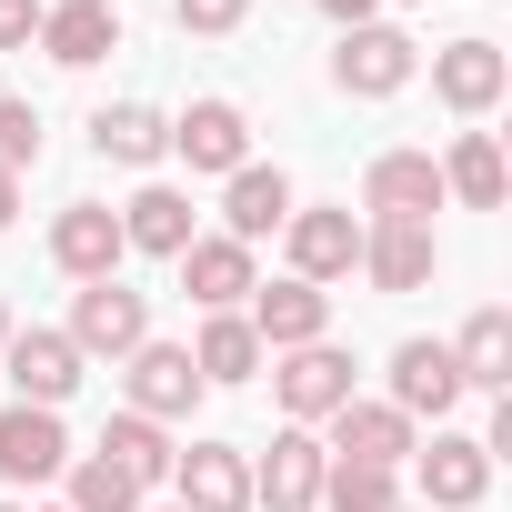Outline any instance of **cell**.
<instances>
[{"instance_id": "7402d4cb", "label": "cell", "mask_w": 512, "mask_h": 512, "mask_svg": "<svg viewBox=\"0 0 512 512\" xmlns=\"http://www.w3.org/2000/svg\"><path fill=\"white\" fill-rule=\"evenodd\" d=\"M251 282H262V272H251V251H241V241H221V231H201V241L181 251V292H191L201 312H241V302H251Z\"/></svg>"}, {"instance_id": "3957f363", "label": "cell", "mask_w": 512, "mask_h": 512, "mask_svg": "<svg viewBox=\"0 0 512 512\" xmlns=\"http://www.w3.org/2000/svg\"><path fill=\"white\" fill-rule=\"evenodd\" d=\"M71 352L81 362H131L141 342H151V302L131 292V282H81V302H71Z\"/></svg>"}, {"instance_id": "7a4b0ae2", "label": "cell", "mask_w": 512, "mask_h": 512, "mask_svg": "<svg viewBox=\"0 0 512 512\" xmlns=\"http://www.w3.org/2000/svg\"><path fill=\"white\" fill-rule=\"evenodd\" d=\"M412 71H422V51H412V31H392V21H362V31H342V51H332V91H342V101H392V91H412Z\"/></svg>"}, {"instance_id": "4316f807", "label": "cell", "mask_w": 512, "mask_h": 512, "mask_svg": "<svg viewBox=\"0 0 512 512\" xmlns=\"http://www.w3.org/2000/svg\"><path fill=\"white\" fill-rule=\"evenodd\" d=\"M181 352H191V372H201V382H251V372L272 362L262 342H251V322H241V312H201V342H181Z\"/></svg>"}, {"instance_id": "d4e9b609", "label": "cell", "mask_w": 512, "mask_h": 512, "mask_svg": "<svg viewBox=\"0 0 512 512\" xmlns=\"http://www.w3.org/2000/svg\"><path fill=\"white\" fill-rule=\"evenodd\" d=\"M101 462H111L121 482H141V502H151V492L171 482V462H181V442H171L161 422H141V412H121V422L101 432Z\"/></svg>"}, {"instance_id": "52a82bcc", "label": "cell", "mask_w": 512, "mask_h": 512, "mask_svg": "<svg viewBox=\"0 0 512 512\" xmlns=\"http://www.w3.org/2000/svg\"><path fill=\"white\" fill-rule=\"evenodd\" d=\"M0 362H11V402H41V412H61L71 392H81V352H71V332H11L0 342Z\"/></svg>"}, {"instance_id": "8fae6325", "label": "cell", "mask_w": 512, "mask_h": 512, "mask_svg": "<svg viewBox=\"0 0 512 512\" xmlns=\"http://www.w3.org/2000/svg\"><path fill=\"white\" fill-rule=\"evenodd\" d=\"M51 262L71 272V282H121V211L111 201H71L61 221H51Z\"/></svg>"}, {"instance_id": "f546056e", "label": "cell", "mask_w": 512, "mask_h": 512, "mask_svg": "<svg viewBox=\"0 0 512 512\" xmlns=\"http://www.w3.org/2000/svg\"><path fill=\"white\" fill-rule=\"evenodd\" d=\"M31 161H41V111H31V101H11V91H0V171L21 181Z\"/></svg>"}, {"instance_id": "e575fe53", "label": "cell", "mask_w": 512, "mask_h": 512, "mask_svg": "<svg viewBox=\"0 0 512 512\" xmlns=\"http://www.w3.org/2000/svg\"><path fill=\"white\" fill-rule=\"evenodd\" d=\"M11 332H21V322H11V302H0V342H11Z\"/></svg>"}, {"instance_id": "83f0119b", "label": "cell", "mask_w": 512, "mask_h": 512, "mask_svg": "<svg viewBox=\"0 0 512 512\" xmlns=\"http://www.w3.org/2000/svg\"><path fill=\"white\" fill-rule=\"evenodd\" d=\"M312 512H402V472H382V462H322V502Z\"/></svg>"}, {"instance_id": "e0dca14e", "label": "cell", "mask_w": 512, "mask_h": 512, "mask_svg": "<svg viewBox=\"0 0 512 512\" xmlns=\"http://www.w3.org/2000/svg\"><path fill=\"white\" fill-rule=\"evenodd\" d=\"M0 472H11L21 492H31V482H61V472H71L61 412H41V402H11V412H0Z\"/></svg>"}, {"instance_id": "d6a6232c", "label": "cell", "mask_w": 512, "mask_h": 512, "mask_svg": "<svg viewBox=\"0 0 512 512\" xmlns=\"http://www.w3.org/2000/svg\"><path fill=\"white\" fill-rule=\"evenodd\" d=\"M322 21L332 31H362V21H382V0H322Z\"/></svg>"}, {"instance_id": "44dd1931", "label": "cell", "mask_w": 512, "mask_h": 512, "mask_svg": "<svg viewBox=\"0 0 512 512\" xmlns=\"http://www.w3.org/2000/svg\"><path fill=\"white\" fill-rule=\"evenodd\" d=\"M41 51L61 71H91V61L121 51V11H111V0H51V11H41Z\"/></svg>"}, {"instance_id": "4dcf8cb0", "label": "cell", "mask_w": 512, "mask_h": 512, "mask_svg": "<svg viewBox=\"0 0 512 512\" xmlns=\"http://www.w3.org/2000/svg\"><path fill=\"white\" fill-rule=\"evenodd\" d=\"M171 21H181L191 41H231V31L251 21V0H171Z\"/></svg>"}, {"instance_id": "277c9868", "label": "cell", "mask_w": 512, "mask_h": 512, "mask_svg": "<svg viewBox=\"0 0 512 512\" xmlns=\"http://www.w3.org/2000/svg\"><path fill=\"white\" fill-rule=\"evenodd\" d=\"M272 392L302 432H322L342 402H352V352L342 342H302V352H272Z\"/></svg>"}, {"instance_id": "8d00e7d4", "label": "cell", "mask_w": 512, "mask_h": 512, "mask_svg": "<svg viewBox=\"0 0 512 512\" xmlns=\"http://www.w3.org/2000/svg\"><path fill=\"white\" fill-rule=\"evenodd\" d=\"M0 512H31V502H0Z\"/></svg>"}, {"instance_id": "5b68a950", "label": "cell", "mask_w": 512, "mask_h": 512, "mask_svg": "<svg viewBox=\"0 0 512 512\" xmlns=\"http://www.w3.org/2000/svg\"><path fill=\"white\" fill-rule=\"evenodd\" d=\"M241 322H251V342L262 352H302V342H332V292H312V282H251V302H241Z\"/></svg>"}, {"instance_id": "d590c367", "label": "cell", "mask_w": 512, "mask_h": 512, "mask_svg": "<svg viewBox=\"0 0 512 512\" xmlns=\"http://www.w3.org/2000/svg\"><path fill=\"white\" fill-rule=\"evenodd\" d=\"M141 512H181V502H141Z\"/></svg>"}, {"instance_id": "1f68e13d", "label": "cell", "mask_w": 512, "mask_h": 512, "mask_svg": "<svg viewBox=\"0 0 512 512\" xmlns=\"http://www.w3.org/2000/svg\"><path fill=\"white\" fill-rule=\"evenodd\" d=\"M41 11H51V0H0V51H31L41 41Z\"/></svg>"}, {"instance_id": "ac0fdd59", "label": "cell", "mask_w": 512, "mask_h": 512, "mask_svg": "<svg viewBox=\"0 0 512 512\" xmlns=\"http://www.w3.org/2000/svg\"><path fill=\"white\" fill-rule=\"evenodd\" d=\"M201 392H211V382L191 372V352H181V342H141V352H131V412H141V422H161V432H171Z\"/></svg>"}, {"instance_id": "8992f818", "label": "cell", "mask_w": 512, "mask_h": 512, "mask_svg": "<svg viewBox=\"0 0 512 512\" xmlns=\"http://www.w3.org/2000/svg\"><path fill=\"white\" fill-rule=\"evenodd\" d=\"M322 462H332L322 432H302V422L272 432V452L251 462V512H312L322 502Z\"/></svg>"}, {"instance_id": "d6986e66", "label": "cell", "mask_w": 512, "mask_h": 512, "mask_svg": "<svg viewBox=\"0 0 512 512\" xmlns=\"http://www.w3.org/2000/svg\"><path fill=\"white\" fill-rule=\"evenodd\" d=\"M171 151H181L191 171H221V181H231V171L251 161V121H241V101H191V111L171 121Z\"/></svg>"}, {"instance_id": "2e32d148", "label": "cell", "mask_w": 512, "mask_h": 512, "mask_svg": "<svg viewBox=\"0 0 512 512\" xmlns=\"http://www.w3.org/2000/svg\"><path fill=\"white\" fill-rule=\"evenodd\" d=\"M282 221H292V181H282L272 161H241V171L221 181V241L262 251V241H272Z\"/></svg>"}, {"instance_id": "f1b7e54d", "label": "cell", "mask_w": 512, "mask_h": 512, "mask_svg": "<svg viewBox=\"0 0 512 512\" xmlns=\"http://www.w3.org/2000/svg\"><path fill=\"white\" fill-rule=\"evenodd\" d=\"M61 482H71V502H61V512H141V482H121L101 452H71V472H61Z\"/></svg>"}, {"instance_id": "7c38bea8", "label": "cell", "mask_w": 512, "mask_h": 512, "mask_svg": "<svg viewBox=\"0 0 512 512\" xmlns=\"http://www.w3.org/2000/svg\"><path fill=\"white\" fill-rule=\"evenodd\" d=\"M432 272H442L432 221H362V282L372 292H422Z\"/></svg>"}, {"instance_id": "30bf717a", "label": "cell", "mask_w": 512, "mask_h": 512, "mask_svg": "<svg viewBox=\"0 0 512 512\" xmlns=\"http://www.w3.org/2000/svg\"><path fill=\"white\" fill-rule=\"evenodd\" d=\"M171 502L181 512H251V452L241 442H191L171 462Z\"/></svg>"}, {"instance_id": "5bb4252c", "label": "cell", "mask_w": 512, "mask_h": 512, "mask_svg": "<svg viewBox=\"0 0 512 512\" xmlns=\"http://www.w3.org/2000/svg\"><path fill=\"white\" fill-rule=\"evenodd\" d=\"M362 211L372 221H432L442 211V161L432 151H382L362 171Z\"/></svg>"}, {"instance_id": "603a6c76", "label": "cell", "mask_w": 512, "mask_h": 512, "mask_svg": "<svg viewBox=\"0 0 512 512\" xmlns=\"http://www.w3.org/2000/svg\"><path fill=\"white\" fill-rule=\"evenodd\" d=\"M91 151L121 161V171H151V161L171 151V121H161L151 101H111V111H91Z\"/></svg>"}, {"instance_id": "cb8c5ba5", "label": "cell", "mask_w": 512, "mask_h": 512, "mask_svg": "<svg viewBox=\"0 0 512 512\" xmlns=\"http://www.w3.org/2000/svg\"><path fill=\"white\" fill-rule=\"evenodd\" d=\"M452 372H462V392H512V312H502V302H482V312L462 322Z\"/></svg>"}, {"instance_id": "836d02e7", "label": "cell", "mask_w": 512, "mask_h": 512, "mask_svg": "<svg viewBox=\"0 0 512 512\" xmlns=\"http://www.w3.org/2000/svg\"><path fill=\"white\" fill-rule=\"evenodd\" d=\"M11 211H21V181H11V171H0V231H11Z\"/></svg>"}, {"instance_id": "4fadbf2b", "label": "cell", "mask_w": 512, "mask_h": 512, "mask_svg": "<svg viewBox=\"0 0 512 512\" xmlns=\"http://www.w3.org/2000/svg\"><path fill=\"white\" fill-rule=\"evenodd\" d=\"M191 241H201V211H191V191H171V181H141V191L121 201V251H151V262H181Z\"/></svg>"}, {"instance_id": "ffe728a7", "label": "cell", "mask_w": 512, "mask_h": 512, "mask_svg": "<svg viewBox=\"0 0 512 512\" xmlns=\"http://www.w3.org/2000/svg\"><path fill=\"white\" fill-rule=\"evenodd\" d=\"M452 402H462L452 342H402V352H392V412H402V422H442Z\"/></svg>"}, {"instance_id": "6da1fadb", "label": "cell", "mask_w": 512, "mask_h": 512, "mask_svg": "<svg viewBox=\"0 0 512 512\" xmlns=\"http://www.w3.org/2000/svg\"><path fill=\"white\" fill-rule=\"evenodd\" d=\"M282 251H292V282H312V292H332V282H352L362 272V221H352V201L332 211V201H292V221H282Z\"/></svg>"}, {"instance_id": "74e56055", "label": "cell", "mask_w": 512, "mask_h": 512, "mask_svg": "<svg viewBox=\"0 0 512 512\" xmlns=\"http://www.w3.org/2000/svg\"><path fill=\"white\" fill-rule=\"evenodd\" d=\"M402 11H412V0H402Z\"/></svg>"}, {"instance_id": "484cf974", "label": "cell", "mask_w": 512, "mask_h": 512, "mask_svg": "<svg viewBox=\"0 0 512 512\" xmlns=\"http://www.w3.org/2000/svg\"><path fill=\"white\" fill-rule=\"evenodd\" d=\"M502 191H512L502 141H492V131H462L452 161H442V201H462V211H502Z\"/></svg>"}, {"instance_id": "9a60e30c", "label": "cell", "mask_w": 512, "mask_h": 512, "mask_svg": "<svg viewBox=\"0 0 512 512\" xmlns=\"http://www.w3.org/2000/svg\"><path fill=\"white\" fill-rule=\"evenodd\" d=\"M412 482H422L432 512H472V502L492 492V452H482L472 432H432V452H412Z\"/></svg>"}, {"instance_id": "9c48e42d", "label": "cell", "mask_w": 512, "mask_h": 512, "mask_svg": "<svg viewBox=\"0 0 512 512\" xmlns=\"http://www.w3.org/2000/svg\"><path fill=\"white\" fill-rule=\"evenodd\" d=\"M322 452H332V462H382V472H402V462L422 452V422H402L392 402H362V392H352V402L332 412V442H322Z\"/></svg>"}, {"instance_id": "ba28073f", "label": "cell", "mask_w": 512, "mask_h": 512, "mask_svg": "<svg viewBox=\"0 0 512 512\" xmlns=\"http://www.w3.org/2000/svg\"><path fill=\"white\" fill-rule=\"evenodd\" d=\"M512 91V61H502V41H452V51H432V101L442 111H462V121H482L492 101Z\"/></svg>"}]
</instances>
